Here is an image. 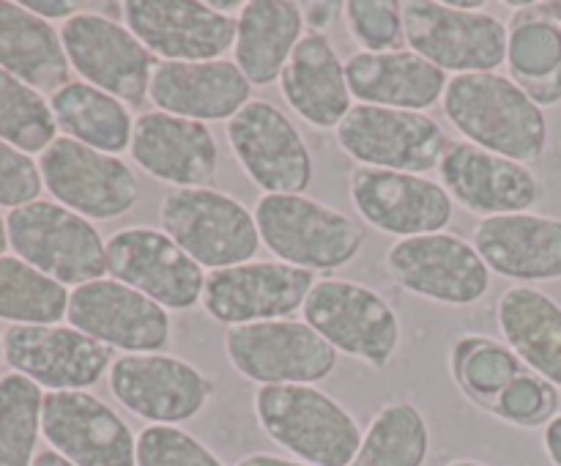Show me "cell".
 <instances>
[{"instance_id": "cell-1", "label": "cell", "mask_w": 561, "mask_h": 466, "mask_svg": "<svg viewBox=\"0 0 561 466\" xmlns=\"http://www.w3.org/2000/svg\"><path fill=\"white\" fill-rule=\"evenodd\" d=\"M442 110L466 143L520 164L546 157L551 137L546 110L537 107L510 75L449 77Z\"/></svg>"}, {"instance_id": "cell-2", "label": "cell", "mask_w": 561, "mask_h": 466, "mask_svg": "<svg viewBox=\"0 0 561 466\" xmlns=\"http://www.w3.org/2000/svg\"><path fill=\"white\" fill-rule=\"evenodd\" d=\"M252 406L263 433L307 466H348L365 433L337 398L312 384L257 387Z\"/></svg>"}, {"instance_id": "cell-3", "label": "cell", "mask_w": 561, "mask_h": 466, "mask_svg": "<svg viewBox=\"0 0 561 466\" xmlns=\"http://www.w3.org/2000/svg\"><path fill=\"white\" fill-rule=\"evenodd\" d=\"M255 223L277 261L312 274L348 266L365 247V228L351 214L310 195H261Z\"/></svg>"}, {"instance_id": "cell-4", "label": "cell", "mask_w": 561, "mask_h": 466, "mask_svg": "<svg viewBox=\"0 0 561 466\" xmlns=\"http://www.w3.org/2000/svg\"><path fill=\"white\" fill-rule=\"evenodd\" d=\"M162 230L203 269L241 266L261 250L255 212L214 186L170 190L159 203Z\"/></svg>"}, {"instance_id": "cell-5", "label": "cell", "mask_w": 561, "mask_h": 466, "mask_svg": "<svg viewBox=\"0 0 561 466\" xmlns=\"http://www.w3.org/2000/svg\"><path fill=\"white\" fill-rule=\"evenodd\" d=\"M405 47L444 75H485L507 64V25L491 11H466L449 0L403 3Z\"/></svg>"}, {"instance_id": "cell-6", "label": "cell", "mask_w": 561, "mask_h": 466, "mask_svg": "<svg viewBox=\"0 0 561 466\" xmlns=\"http://www.w3.org/2000/svg\"><path fill=\"white\" fill-rule=\"evenodd\" d=\"M9 245L16 258L60 285L102 280L107 272V241L91 219L53 201H33L9 214Z\"/></svg>"}, {"instance_id": "cell-7", "label": "cell", "mask_w": 561, "mask_h": 466, "mask_svg": "<svg viewBox=\"0 0 561 466\" xmlns=\"http://www.w3.org/2000/svg\"><path fill=\"white\" fill-rule=\"evenodd\" d=\"M305 321L337 354L354 356L370 367H387L400 349V318L394 307L370 285L323 277L305 302Z\"/></svg>"}, {"instance_id": "cell-8", "label": "cell", "mask_w": 561, "mask_h": 466, "mask_svg": "<svg viewBox=\"0 0 561 466\" xmlns=\"http://www.w3.org/2000/svg\"><path fill=\"white\" fill-rule=\"evenodd\" d=\"M225 354L233 371L257 387L312 384L337 371V351L307 321H261L230 327Z\"/></svg>"}, {"instance_id": "cell-9", "label": "cell", "mask_w": 561, "mask_h": 466, "mask_svg": "<svg viewBox=\"0 0 561 466\" xmlns=\"http://www.w3.org/2000/svg\"><path fill=\"white\" fill-rule=\"evenodd\" d=\"M337 146L362 168L427 175L438 170L449 140L436 118L409 110L354 104L334 129Z\"/></svg>"}, {"instance_id": "cell-10", "label": "cell", "mask_w": 561, "mask_h": 466, "mask_svg": "<svg viewBox=\"0 0 561 466\" xmlns=\"http://www.w3.org/2000/svg\"><path fill=\"white\" fill-rule=\"evenodd\" d=\"M69 66L99 91L129 104H142L159 60L146 44L113 16L80 11L60 27Z\"/></svg>"}, {"instance_id": "cell-11", "label": "cell", "mask_w": 561, "mask_h": 466, "mask_svg": "<svg viewBox=\"0 0 561 466\" xmlns=\"http://www.w3.org/2000/svg\"><path fill=\"white\" fill-rule=\"evenodd\" d=\"M383 263L400 288L438 305L469 307L491 291V269L474 245L447 230L398 239Z\"/></svg>"}, {"instance_id": "cell-12", "label": "cell", "mask_w": 561, "mask_h": 466, "mask_svg": "<svg viewBox=\"0 0 561 466\" xmlns=\"http://www.w3.org/2000/svg\"><path fill=\"white\" fill-rule=\"evenodd\" d=\"M38 170L55 201L85 219H118L140 201V181L124 159L71 137H55Z\"/></svg>"}, {"instance_id": "cell-13", "label": "cell", "mask_w": 561, "mask_h": 466, "mask_svg": "<svg viewBox=\"0 0 561 466\" xmlns=\"http://www.w3.org/2000/svg\"><path fill=\"white\" fill-rule=\"evenodd\" d=\"M230 151L263 195H305L312 154L294 121L272 102L252 99L225 126Z\"/></svg>"}, {"instance_id": "cell-14", "label": "cell", "mask_w": 561, "mask_h": 466, "mask_svg": "<svg viewBox=\"0 0 561 466\" xmlns=\"http://www.w3.org/2000/svg\"><path fill=\"white\" fill-rule=\"evenodd\" d=\"M110 393L148 425H181L201 414L214 384L201 367L173 354H121L110 367Z\"/></svg>"}, {"instance_id": "cell-15", "label": "cell", "mask_w": 561, "mask_h": 466, "mask_svg": "<svg viewBox=\"0 0 561 466\" xmlns=\"http://www.w3.org/2000/svg\"><path fill=\"white\" fill-rule=\"evenodd\" d=\"M316 274L283 261H250L206 274L203 310L222 327L283 321L301 310L316 285Z\"/></svg>"}, {"instance_id": "cell-16", "label": "cell", "mask_w": 561, "mask_h": 466, "mask_svg": "<svg viewBox=\"0 0 561 466\" xmlns=\"http://www.w3.org/2000/svg\"><path fill=\"white\" fill-rule=\"evenodd\" d=\"M66 318L69 327L124 354H162L173 340L170 310L113 277L71 291Z\"/></svg>"}, {"instance_id": "cell-17", "label": "cell", "mask_w": 561, "mask_h": 466, "mask_svg": "<svg viewBox=\"0 0 561 466\" xmlns=\"http://www.w3.org/2000/svg\"><path fill=\"white\" fill-rule=\"evenodd\" d=\"M107 272L164 310L201 305L206 272L164 230L135 225L107 239Z\"/></svg>"}, {"instance_id": "cell-18", "label": "cell", "mask_w": 561, "mask_h": 466, "mask_svg": "<svg viewBox=\"0 0 561 466\" xmlns=\"http://www.w3.org/2000/svg\"><path fill=\"white\" fill-rule=\"evenodd\" d=\"M351 203L370 228L381 234L411 236L442 234L455 217V201L442 181L403 170L354 168L348 179Z\"/></svg>"}, {"instance_id": "cell-19", "label": "cell", "mask_w": 561, "mask_h": 466, "mask_svg": "<svg viewBox=\"0 0 561 466\" xmlns=\"http://www.w3.org/2000/svg\"><path fill=\"white\" fill-rule=\"evenodd\" d=\"M42 433L49 450L75 466H137L129 422L88 389L44 395Z\"/></svg>"}, {"instance_id": "cell-20", "label": "cell", "mask_w": 561, "mask_h": 466, "mask_svg": "<svg viewBox=\"0 0 561 466\" xmlns=\"http://www.w3.org/2000/svg\"><path fill=\"white\" fill-rule=\"evenodd\" d=\"M3 354L20 376L49 393L88 389L113 367V351L85 332L60 323H22L3 338Z\"/></svg>"}, {"instance_id": "cell-21", "label": "cell", "mask_w": 561, "mask_h": 466, "mask_svg": "<svg viewBox=\"0 0 561 466\" xmlns=\"http://www.w3.org/2000/svg\"><path fill=\"white\" fill-rule=\"evenodd\" d=\"M438 179L453 201L482 219L531 212L546 195V186L529 164L466 140L449 143L438 162Z\"/></svg>"}, {"instance_id": "cell-22", "label": "cell", "mask_w": 561, "mask_h": 466, "mask_svg": "<svg viewBox=\"0 0 561 466\" xmlns=\"http://www.w3.org/2000/svg\"><path fill=\"white\" fill-rule=\"evenodd\" d=\"M124 22L162 60H219L236 44V16L203 0H129Z\"/></svg>"}, {"instance_id": "cell-23", "label": "cell", "mask_w": 561, "mask_h": 466, "mask_svg": "<svg viewBox=\"0 0 561 466\" xmlns=\"http://www.w3.org/2000/svg\"><path fill=\"white\" fill-rule=\"evenodd\" d=\"M131 159L151 179L164 181L173 190H197L217 179V137L206 124L151 110L135 118Z\"/></svg>"}, {"instance_id": "cell-24", "label": "cell", "mask_w": 561, "mask_h": 466, "mask_svg": "<svg viewBox=\"0 0 561 466\" xmlns=\"http://www.w3.org/2000/svg\"><path fill=\"white\" fill-rule=\"evenodd\" d=\"M471 245L488 269L518 285L561 280V219L537 212L480 219Z\"/></svg>"}, {"instance_id": "cell-25", "label": "cell", "mask_w": 561, "mask_h": 466, "mask_svg": "<svg viewBox=\"0 0 561 466\" xmlns=\"http://www.w3.org/2000/svg\"><path fill=\"white\" fill-rule=\"evenodd\" d=\"M148 96L179 118L230 121L252 102V82L236 60H159Z\"/></svg>"}, {"instance_id": "cell-26", "label": "cell", "mask_w": 561, "mask_h": 466, "mask_svg": "<svg viewBox=\"0 0 561 466\" xmlns=\"http://www.w3.org/2000/svg\"><path fill=\"white\" fill-rule=\"evenodd\" d=\"M345 80L359 104L425 113L442 102L449 77L411 49L354 53L345 60Z\"/></svg>"}, {"instance_id": "cell-27", "label": "cell", "mask_w": 561, "mask_h": 466, "mask_svg": "<svg viewBox=\"0 0 561 466\" xmlns=\"http://www.w3.org/2000/svg\"><path fill=\"white\" fill-rule=\"evenodd\" d=\"M279 91L288 107L316 129H337L354 107L345 60L327 33H305L279 75Z\"/></svg>"}, {"instance_id": "cell-28", "label": "cell", "mask_w": 561, "mask_h": 466, "mask_svg": "<svg viewBox=\"0 0 561 466\" xmlns=\"http://www.w3.org/2000/svg\"><path fill=\"white\" fill-rule=\"evenodd\" d=\"M305 38V14L294 0H247L236 16V66L252 86H272Z\"/></svg>"}, {"instance_id": "cell-29", "label": "cell", "mask_w": 561, "mask_h": 466, "mask_svg": "<svg viewBox=\"0 0 561 466\" xmlns=\"http://www.w3.org/2000/svg\"><path fill=\"white\" fill-rule=\"evenodd\" d=\"M502 338L526 367L561 389V305L535 285H513L499 296Z\"/></svg>"}, {"instance_id": "cell-30", "label": "cell", "mask_w": 561, "mask_h": 466, "mask_svg": "<svg viewBox=\"0 0 561 466\" xmlns=\"http://www.w3.org/2000/svg\"><path fill=\"white\" fill-rule=\"evenodd\" d=\"M0 69L42 91H58L69 80L60 33L22 3L0 0Z\"/></svg>"}, {"instance_id": "cell-31", "label": "cell", "mask_w": 561, "mask_h": 466, "mask_svg": "<svg viewBox=\"0 0 561 466\" xmlns=\"http://www.w3.org/2000/svg\"><path fill=\"white\" fill-rule=\"evenodd\" d=\"M49 107L58 129H64L71 140L113 157L129 151L135 118L121 99L75 80L53 93Z\"/></svg>"}, {"instance_id": "cell-32", "label": "cell", "mask_w": 561, "mask_h": 466, "mask_svg": "<svg viewBox=\"0 0 561 466\" xmlns=\"http://www.w3.org/2000/svg\"><path fill=\"white\" fill-rule=\"evenodd\" d=\"M431 455V425L411 400H389L362 433L348 466H425Z\"/></svg>"}, {"instance_id": "cell-33", "label": "cell", "mask_w": 561, "mask_h": 466, "mask_svg": "<svg viewBox=\"0 0 561 466\" xmlns=\"http://www.w3.org/2000/svg\"><path fill=\"white\" fill-rule=\"evenodd\" d=\"M449 371L466 398L488 411L493 400L529 367L507 343L488 334H463L449 351Z\"/></svg>"}, {"instance_id": "cell-34", "label": "cell", "mask_w": 561, "mask_h": 466, "mask_svg": "<svg viewBox=\"0 0 561 466\" xmlns=\"http://www.w3.org/2000/svg\"><path fill=\"white\" fill-rule=\"evenodd\" d=\"M69 291L16 255H0V318L22 323H58L69 310Z\"/></svg>"}, {"instance_id": "cell-35", "label": "cell", "mask_w": 561, "mask_h": 466, "mask_svg": "<svg viewBox=\"0 0 561 466\" xmlns=\"http://www.w3.org/2000/svg\"><path fill=\"white\" fill-rule=\"evenodd\" d=\"M507 69L520 88L561 75V25L540 5H524L507 25Z\"/></svg>"}, {"instance_id": "cell-36", "label": "cell", "mask_w": 561, "mask_h": 466, "mask_svg": "<svg viewBox=\"0 0 561 466\" xmlns=\"http://www.w3.org/2000/svg\"><path fill=\"white\" fill-rule=\"evenodd\" d=\"M42 387L20 373L0 378V466H33L42 433Z\"/></svg>"}, {"instance_id": "cell-37", "label": "cell", "mask_w": 561, "mask_h": 466, "mask_svg": "<svg viewBox=\"0 0 561 466\" xmlns=\"http://www.w3.org/2000/svg\"><path fill=\"white\" fill-rule=\"evenodd\" d=\"M55 132L58 124L47 99L0 69V140L25 154H44L53 146Z\"/></svg>"}, {"instance_id": "cell-38", "label": "cell", "mask_w": 561, "mask_h": 466, "mask_svg": "<svg viewBox=\"0 0 561 466\" xmlns=\"http://www.w3.org/2000/svg\"><path fill=\"white\" fill-rule=\"evenodd\" d=\"M345 25L362 53H398L405 47L403 3L398 0H348Z\"/></svg>"}, {"instance_id": "cell-39", "label": "cell", "mask_w": 561, "mask_h": 466, "mask_svg": "<svg viewBox=\"0 0 561 466\" xmlns=\"http://www.w3.org/2000/svg\"><path fill=\"white\" fill-rule=\"evenodd\" d=\"M559 387L526 371L491 404L488 414L515 428H546L559 414Z\"/></svg>"}, {"instance_id": "cell-40", "label": "cell", "mask_w": 561, "mask_h": 466, "mask_svg": "<svg viewBox=\"0 0 561 466\" xmlns=\"http://www.w3.org/2000/svg\"><path fill=\"white\" fill-rule=\"evenodd\" d=\"M137 466H225V461L181 425H148L137 433Z\"/></svg>"}, {"instance_id": "cell-41", "label": "cell", "mask_w": 561, "mask_h": 466, "mask_svg": "<svg viewBox=\"0 0 561 466\" xmlns=\"http://www.w3.org/2000/svg\"><path fill=\"white\" fill-rule=\"evenodd\" d=\"M42 170L20 148L0 140V206H27L42 192Z\"/></svg>"}, {"instance_id": "cell-42", "label": "cell", "mask_w": 561, "mask_h": 466, "mask_svg": "<svg viewBox=\"0 0 561 466\" xmlns=\"http://www.w3.org/2000/svg\"><path fill=\"white\" fill-rule=\"evenodd\" d=\"M345 3H334V0H316V3L301 5V14H305V25L310 27V33H323L327 27H332V22L337 20V14L343 11Z\"/></svg>"}, {"instance_id": "cell-43", "label": "cell", "mask_w": 561, "mask_h": 466, "mask_svg": "<svg viewBox=\"0 0 561 466\" xmlns=\"http://www.w3.org/2000/svg\"><path fill=\"white\" fill-rule=\"evenodd\" d=\"M524 91L529 93L531 102L537 107H553V104L561 102V75L551 77V80H542V82H531V86H524Z\"/></svg>"}, {"instance_id": "cell-44", "label": "cell", "mask_w": 561, "mask_h": 466, "mask_svg": "<svg viewBox=\"0 0 561 466\" xmlns=\"http://www.w3.org/2000/svg\"><path fill=\"white\" fill-rule=\"evenodd\" d=\"M22 5L36 16H42V20H69V16L77 14V5L66 3V0H53V3H47V0H27Z\"/></svg>"}, {"instance_id": "cell-45", "label": "cell", "mask_w": 561, "mask_h": 466, "mask_svg": "<svg viewBox=\"0 0 561 466\" xmlns=\"http://www.w3.org/2000/svg\"><path fill=\"white\" fill-rule=\"evenodd\" d=\"M542 447H546L548 461L553 466H561V411L542 428Z\"/></svg>"}, {"instance_id": "cell-46", "label": "cell", "mask_w": 561, "mask_h": 466, "mask_svg": "<svg viewBox=\"0 0 561 466\" xmlns=\"http://www.w3.org/2000/svg\"><path fill=\"white\" fill-rule=\"evenodd\" d=\"M236 466H307L296 458H285V455L274 453H250L239 461Z\"/></svg>"}, {"instance_id": "cell-47", "label": "cell", "mask_w": 561, "mask_h": 466, "mask_svg": "<svg viewBox=\"0 0 561 466\" xmlns=\"http://www.w3.org/2000/svg\"><path fill=\"white\" fill-rule=\"evenodd\" d=\"M33 466H75V464L66 461L60 453H55V450H42V453L36 455V461H33Z\"/></svg>"}, {"instance_id": "cell-48", "label": "cell", "mask_w": 561, "mask_h": 466, "mask_svg": "<svg viewBox=\"0 0 561 466\" xmlns=\"http://www.w3.org/2000/svg\"><path fill=\"white\" fill-rule=\"evenodd\" d=\"M537 5H540L542 14H548L557 25H561V0H546V3H537Z\"/></svg>"}, {"instance_id": "cell-49", "label": "cell", "mask_w": 561, "mask_h": 466, "mask_svg": "<svg viewBox=\"0 0 561 466\" xmlns=\"http://www.w3.org/2000/svg\"><path fill=\"white\" fill-rule=\"evenodd\" d=\"M5 245H9V228H5L3 217H0V255L5 252Z\"/></svg>"}, {"instance_id": "cell-50", "label": "cell", "mask_w": 561, "mask_h": 466, "mask_svg": "<svg viewBox=\"0 0 561 466\" xmlns=\"http://www.w3.org/2000/svg\"><path fill=\"white\" fill-rule=\"evenodd\" d=\"M444 466H488V464H482V461H474V458H458V461H449V464Z\"/></svg>"}, {"instance_id": "cell-51", "label": "cell", "mask_w": 561, "mask_h": 466, "mask_svg": "<svg viewBox=\"0 0 561 466\" xmlns=\"http://www.w3.org/2000/svg\"><path fill=\"white\" fill-rule=\"evenodd\" d=\"M0 356H3V338H0Z\"/></svg>"}]
</instances>
